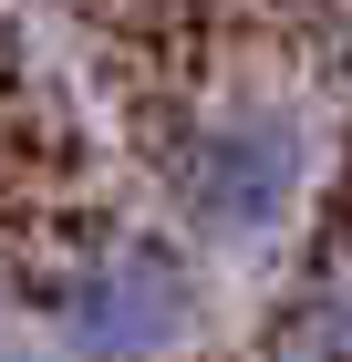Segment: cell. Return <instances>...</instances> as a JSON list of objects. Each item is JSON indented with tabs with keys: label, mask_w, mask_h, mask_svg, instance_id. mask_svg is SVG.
Here are the masks:
<instances>
[{
	"label": "cell",
	"mask_w": 352,
	"mask_h": 362,
	"mask_svg": "<svg viewBox=\"0 0 352 362\" xmlns=\"http://www.w3.org/2000/svg\"><path fill=\"white\" fill-rule=\"evenodd\" d=\"M156 176H166V207L197 249H270L311 197V124L290 104L239 93V104L187 114L166 135Z\"/></svg>",
	"instance_id": "6da1fadb"
},
{
	"label": "cell",
	"mask_w": 352,
	"mask_h": 362,
	"mask_svg": "<svg viewBox=\"0 0 352 362\" xmlns=\"http://www.w3.org/2000/svg\"><path fill=\"white\" fill-rule=\"evenodd\" d=\"M197 332V259L176 238H93L52 279V341L62 362H166Z\"/></svg>",
	"instance_id": "7a4b0ae2"
},
{
	"label": "cell",
	"mask_w": 352,
	"mask_h": 362,
	"mask_svg": "<svg viewBox=\"0 0 352 362\" xmlns=\"http://www.w3.org/2000/svg\"><path fill=\"white\" fill-rule=\"evenodd\" d=\"M270 352L280 362H352V249L311 259L290 279V300L270 321Z\"/></svg>",
	"instance_id": "3957f363"
}]
</instances>
